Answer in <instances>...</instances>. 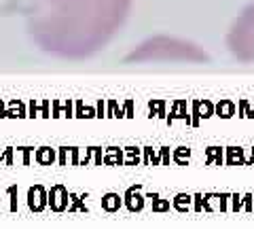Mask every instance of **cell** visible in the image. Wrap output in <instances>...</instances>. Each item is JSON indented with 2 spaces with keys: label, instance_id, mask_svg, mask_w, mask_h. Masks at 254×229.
I'll return each instance as SVG.
<instances>
[{
  "label": "cell",
  "instance_id": "cell-2",
  "mask_svg": "<svg viewBox=\"0 0 254 229\" xmlns=\"http://www.w3.org/2000/svg\"><path fill=\"white\" fill-rule=\"evenodd\" d=\"M208 60V53L201 47L176 36H153L125 58L127 64H203Z\"/></svg>",
  "mask_w": 254,
  "mask_h": 229
},
{
  "label": "cell",
  "instance_id": "cell-1",
  "mask_svg": "<svg viewBox=\"0 0 254 229\" xmlns=\"http://www.w3.org/2000/svg\"><path fill=\"white\" fill-rule=\"evenodd\" d=\"M131 0H30L28 32L45 53L85 60L113 41Z\"/></svg>",
  "mask_w": 254,
  "mask_h": 229
},
{
  "label": "cell",
  "instance_id": "cell-3",
  "mask_svg": "<svg viewBox=\"0 0 254 229\" xmlns=\"http://www.w3.org/2000/svg\"><path fill=\"white\" fill-rule=\"evenodd\" d=\"M227 47L235 60L254 64V2L246 6L227 34Z\"/></svg>",
  "mask_w": 254,
  "mask_h": 229
}]
</instances>
